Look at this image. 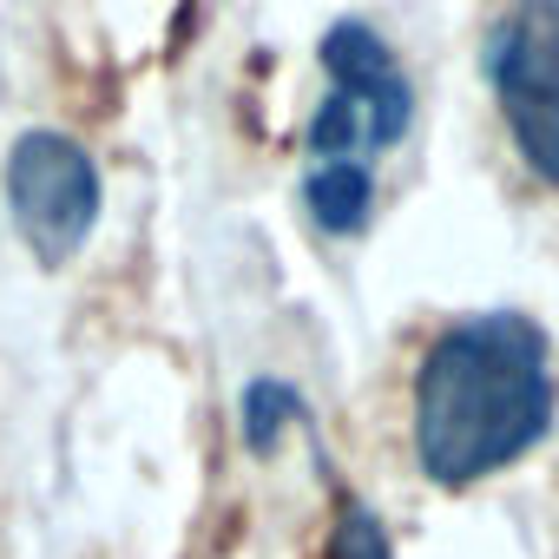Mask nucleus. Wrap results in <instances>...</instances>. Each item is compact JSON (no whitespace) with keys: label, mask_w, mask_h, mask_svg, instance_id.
Returning <instances> with one entry per match:
<instances>
[{"label":"nucleus","mask_w":559,"mask_h":559,"mask_svg":"<svg viewBox=\"0 0 559 559\" xmlns=\"http://www.w3.org/2000/svg\"><path fill=\"white\" fill-rule=\"evenodd\" d=\"M415 467L435 487H474L526 461L559 415L546 330L520 310L448 323L415 369Z\"/></svg>","instance_id":"f257e3e1"},{"label":"nucleus","mask_w":559,"mask_h":559,"mask_svg":"<svg viewBox=\"0 0 559 559\" xmlns=\"http://www.w3.org/2000/svg\"><path fill=\"white\" fill-rule=\"evenodd\" d=\"M487 86L539 185H559V0H513L487 34Z\"/></svg>","instance_id":"f03ea898"},{"label":"nucleus","mask_w":559,"mask_h":559,"mask_svg":"<svg viewBox=\"0 0 559 559\" xmlns=\"http://www.w3.org/2000/svg\"><path fill=\"white\" fill-rule=\"evenodd\" d=\"M8 211L34 263L67 270L99 224V165L67 132H21L8 152Z\"/></svg>","instance_id":"7ed1b4c3"},{"label":"nucleus","mask_w":559,"mask_h":559,"mask_svg":"<svg viewBox=\"0 0 559 559\" xmlns=\"http://www.w3.org/2000/svg\"><path fill=\"white\" fill-rule=\"evenodd\" d=\"M317 60L330 73V86H343L362 106V145L369 152H389V145L408 139V126H415V86H408V73L395 67L389 40L369 21H336L323 34Z\"/></svg>","instance_id":"20e7f679"},{"label":"nucleus","mask_w":559,"mask_h":559,"mask_svg":"<svg viewBox=\"0 0 559 559\" xmlns=\"http://www.w3.org/2000/svg\"><path fill=\"white\" fill-rule=\"evenodd\" d=\"M304 211L323 237H356L376 211V171L362 158H317L304 178Z\"/></svg>","instance_id":"39448f33"},{"label":"nucleus","mask_w":559,"mask_h":559,"mask_svg":"<svg viewBox=\"0 0 559 559\" xmlns=\"http://www.w3.org/2000/svg\"><path fill=\"white\" fill-rule=\"evenodd\" d=\"M297 421H304L297 382H284V376H257V382L243 389V448H250V461H270Z\"/></svg>","instance_id":"423d86ee"},{"label":"nucleus","mask_w":559,"mask_h":559,"mask_svg":"<svg viewBox=\"0 0 559 559\" xmlns=\"http://www.w3.org/2000/svg\"><path fill=\"white\" fill-rule=\"evenodd\" d=\"M304 139H310V158H349V152L362 145V106H356L343 86H330V93L317 99Z\"/></svg>","instance_id":"0eeeda50"},{"label":"nucleus","mask_w":559,"mask_h":559,"mask_svg":"<svg viewBox=\"0 0 559 559\" xmlns=\"http://www.w3.org/2000/svg\"><path fill=\"white\" fill-rule=\"evenodd\" d=\"M323 559H395V546H389V533H382L376 507L343 500V507H336V526H330V552H323Z\"/></svg>","instance_id":"6e6552de"}]
</instances>
